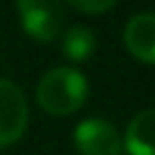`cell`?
I'll return each instance as SVG.
<instances>
[{"mask_svg": "<svg viewBox=\"0 0 155 155\" xmlns=\"http://www.w3.org/2000/svg\"><path fill=\"white\" fill-rule=\"evenodd\" d=\"M123 148L130 155H155V107L139 112L128 123Z\"/></svg>", "mask_w": 155, "mask_h": 155, "instance_id": "6", "label": "cell"}, {"mask_svg": "<svg viewBox=\"0 0 155 155\" xmlns=\"http://www.w3.org/2000/svg\"><path fill=\"white\" fill-rule=\"evenodd\" d=\"M123 44L128 53L144 64L155 66V14H135L123 28Z\"/></svg>", "mask_w": 155, "mask_h": 155, "instance_id": "5", "label": "cell"}, {"mask_svg": "<svg viewBox=\"0 0 155 155\" xmlns=\"http://www.w3.org/2000/svg\"><path fill=\"white\" fill-rule=\"evenodd\" d=\"M89 96V82L78 68L55 66L37 84V103L46 114L68 116L84 105Z\"/></svg>", "mask_w": 155, "mask_h": 155, "instance_id": "1", "label": "cell"}, {"mask_svg": "<svg viewBox=\"0 0 155 155\" xmlns=\"http://www.w3.org/2000/svg\"><path fill=\"white\" fill-rule=\"evenodd\" d=\"M66 2L82 14H103L116 5V0H66Z\"/></svg>", "mask_w": 155, "mask_h": 155, "instance_id": "8", "label": "cell"}, {"mask_svg": "<svg viewBox=\"0 0 155 155\" xmlns=\"http://www.w3.org/2000/svg\"><path fill=\"white\" fill-rule=\"evenodd\" d=\"M30 110L25 94L12 80L0 78V148L16 144L28 130Z\"/></svg>", "mask_w": 155, "mask_h": 155, "instance_id": "2", "label": "cell"}, {"mask_svg": "<svg viewBox=\"0 0 155 155\" xmlns=\"http://www.w3.org/2000/svg\"><path fill=\"white\" fill-rule=\"evenodd\" d=\"M18 18L25 34L37 41H53L64 23L62 0H18Z\"/></svg>", "mask_w": 155, "mask_h": 155, "instance_id": "3", "label": "cell"}, {"mask_svg": "<svg viewBox=\"0 0 155 155\" xmlns=\"http://www.w3.org/2000/svg\"><path fill=\"white\" fill-rule=\"evenodd\" d=\"M96 50V37L84 25H73L62 34V55L71 62H87Z\"/></svg>", "mask_w": 155, "mask_h": 155, "instance_id": "7", "label": "cell"}, {"mask_svg": "<svg viewBox=\"0 0 155 155\" xmlns=\"http://www.w3.org/2000/svg\"><path fill=\"white\" fill-rule=\"evenodd\" d=\"M73 144L82 155H119L123 139L105 119H84L73 132Z\"/></svg>", "mask_w": 155, "mask_h": 155, "instance_id": "4", "label": "cell"}]
</instances>
